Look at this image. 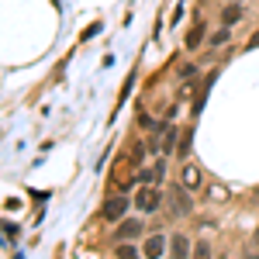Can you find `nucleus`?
I'll return each mask as SVG.
<instances>
[{
  "mask_svg": "<svg viewBox=\"0 0 259 259\" xmlns=\"http://www.w3.org/2000/svg\"><path fill=\"white\" fill-rule=\"evenodd\" d=\"M194 259H211V245H207L204 239L197 242V249H194Z\"/></svg>",
  "mask_w": 259,
  "mask_h": 259,
  "instance_id": "obj_14",
  "label": "nucleus"
},
{
  "mask_svg": "<svg viewBox=\"0 0 259 259\" xmlns=\"http://www.w3.org/2000/svg\"><path fill=\"white\" fill-rule=\"evenodd\" d=\"M114 256H118V259H139V252H135V249H132L128 242H121L118 249H114Z\"/></svg>",
  "mask_w": 259,
  "mask_h": 259,
  "instance_id": "obj_11",
  "label": "nucleus"
},
{
  "mask_svg": "<svg viewBox=\"0 0 259 259\" xmlns=\"http://www.w3.org/2000/svg\"><path fill=\"white\" fill-rule=\"evenodd\" d=\"M159 204H162V197H159V190H156V187H142L139 197H135V207H139L142 214H152V211H159Z\"/></svg>",
  "mask_w": 259,
  "mask_h": 259,
  "instance_id": "obj_2",
  "label": "nucleus"
},
{
  "mask_svg": "<svg viewBox=\"0 0 259 259\" xmlns=\"http://www.w3.org/2000/svg\"><path fill=\"white\" fill-rule=\"evenodd\" d=\"M180 180H183V187H187V190H200V183H204V177H200L197 166H183Z\"/></svg>",
  "mask_w": 259,
  "mask_h": 259,
  "instance_id": "obj_6",
  "label": "nucleus"
},
{
  "mask_svg": "<svg viewBox=\"0 0 259 259\" xmlns=\"http://www.w3.org/2000/svg\"><path fill=\"white\" fill-rule=\"evenodd\" d=\"M207 45H228V28L221 24V31H214V35L207 38Z\"/></svg>",
  "mask_w": 259,
  "mask_h": 259,
  "instance_id": "obj_13",
  "label": "nucleus"
},
{
  "mask_svg": "<svg viewBox=\"0 0 259 259\" xmlns=\"http://www.w3.org/2000/svg\"><path fill=\"white\" fill-rule=\"evenodd\" d=\"M190 256V239L187 235H173V259H187Z\"/></svg>",
  "mask_w": 259,
  "mask_h": 259,
  "instance_id": "obj_9",
  "label": "nucleus"
},
{
  "mask_svg": "<svg viewBox=\"0 0 259 259\" xmlns=\"http://www.w3.org/2000/svg\"><path fill=\"white\" fill-rule=\"evenodd\" d=\"M180 135H183V132H180V128H173V124L166 128V135H162V152H166V156H173V149L180 145Z\"/></svg>",
  "mask_w": 259,
  "mask_h": 259,
  "instance_id": "obj_8",
  "label": "nucleus"
},
{
  "mask_svg": "<svg viewBox=\"0 0 259 259\" xmlns=\"http://www.w3.org/2000/svg\"><path fill=\"white\" fill-rule=\"evenodd\" d=\"M242 14H245V11H242V4H228V7L221 11V24H225V28H232V24H239V21H242Z\"/></svg>",
  "mask_w": 259,
  "mask_h": 259,
  "instance_id": "obj_7",
  "label": "nucleus"
},
{
  "mask_svg": "<svg viewBox=\"0 0 259 259\" xmlns=\"http://www.w3.org/2000/svg\"><path fill=\"white\" fill-rule=\"evenodd\" d=\"M200 41H204V24H200V21H197V28H194V31L187 35V49H197Z\"/></svg>",
  "mask_w": 259,
  "mask_h": 259,
  "instance_id": "obj_10",
  "label": "nucleus"
},
{
  "mask_svg": "<svg viewBox=\"0 0 259 259\" xmlns=\"http://www.w3.org/2000/svg\"><path fill=\"white\" fill-rule=\"evenodd\" d=\"M252 242H256V245H259V228H256V235H252Z\"/></svg>",
  "mask_w": 259,
  "mask_h": 259,
  "instance_id": "obj_17",
  "label": "nucleus"
},
{
  "mask_svg": "<svg viewBox=\"0 0 259 259\" xmlns=\"http://www.w3.org/2000/svg\"><path fill=\"white\" fill-rule=\"evenodd\" d=\"M142 252H145V259H159L162 252H166V239H162V235H149Z\"/></svg>",
  "mask_w": 259,
  "mask_h": 259,
  "instance_id": "obj_5",
  "label": "nucleus"
},
{
  "mask_svg": "<svg viewBox=\"0 0 259 259\" xmlns=\"http://www.w3.org/2000/svg\"><path fill=\"white\" fill-rule=\"evenodd\" d=\"M249 49H259V31L252 35V38H249Z\"/></svg>",
  "mask_w": 259,
  "mask_h": 259,
  "instance_id": "obj_15",
  "label": "nucleus"
},
{
  "mask_svg": "<svg viewBox=\"0 0 259 259\" xmlns=\"http://www.w3.org/2000/svg\"><path fill=\"white\" fill-rule=\"evenodd\" d=\"M124 207H128V200H124V197H111L104 207H100V214H104L107 221H118L121 214H124Z\"/></svg>",
  "mask_w": 259,
  "mask_h": 259,
  "instance_id": "obj_4",
  "label": "nucleus"
},
{
  "mask_svg": "<svg viewBox=\"0 0 259 259\" xmlns=\"http://www.w3.org/2000/svg\"><path fill=\"white\" fill-rule=\"evenodd\" d=\"M190 139H194V132L183 128V135H180V156H190Z\"/></svg>",
  "mask_w": 259,
  "mask_h": 259,
  "instance_id": "obj_12",
  "label": "nucleus"
},
{
  "mask_svg": "<svg viewBox=\"0 0 259 259\" xmlns=\"http://www.w3.org/2000/svg\"><path fill=\"white\" fill-rule=\"evenodd\" d=\"M169 200H173V214L177 218H187L190 211H194V200H190V190L177 183V187H169Z\"/></svg>",
  "mask_w": 259,
  "mask_h": 259,
  "instance_id": "obj_1",
  "label": "nucleus"
},
{
  "mask_svg": "<svg viewBox=\"0 0 259 259\" xmlns=\"http://www.w3.org/2000/svg\"><path fill=\"white\" fill-rule=\"evenodd\" d=\"M245 259H259V252H256V249H249V252H245Z\"/></svg>",
  "mask_w": 259,
  "mask_h": 259,
  "instance_id": "obj_16",
  "label": "nucleus"
},
{
  "mask_svg": "<svg viewBox=\"0 0 259 259\" xmlns=\"http://www.w3.org/2000/svg\"><path fill=\"white\" fill-rule=\"evenodd\" d=\"M142 235V221L139 218H124L118 225V232H114V239H121V242H132V239H139Z\"/></svg>",
  "mask_w": 259,
  "mask_h": 259,
  "instance_id": "obj_3",
  "label": "nucleus"
},
{
  "mask_svg": "<svg viewBox=\"0 0 259 259\" xmlns=\"http://www.w3.org/2000/svg\"><path fill=\"white\" fill-rule=\"evenodd\" d=\"M232 4H242V0H232Z\"/></svg>",
  "mask_w": 259,
  "mask_h": 259,
  "instance_id": "obj_18",
  "label": "nucleus"
}]
</instances>
